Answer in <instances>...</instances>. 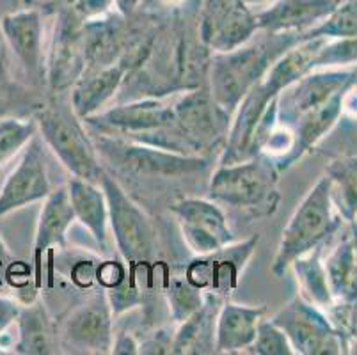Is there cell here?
I'll return each mask as SVG.
<instances>
[{
    "label": "cell",
    "instance_id": "cell-1",
    "mask_svg": "<svg viewBox=\"0 0 357 355\" xmlns=\"http://www.w3.org/2000/svg\"><path fill=\"white\" fill-rule=\"evenodd\" d=\"M212 52L201 43L197 27L165 22L139 29L121 57L128 75L119 94L125 100L165 98L206 86ZM118 94V96H119Z\"/></svg>",
    "mask_w": 357,
    "mask_h": 355
},
{
    "label": "cell",
    "instance_id": "cell-2",
    "mask_svg": "<svg viewBox=\"0 0 357 355\" xmlns=\"http://www.w3.org/2000/svg\"><path fill=\"white\" fill-rule=\"evenodd\" d=\"M298 41V32L274 34L258 31L242 47L224 54H212L206 87L213 100L233 116L243 96L265 77L268 68Z\"/></svg>",
    "mask_w": 357,
    "mask_h": 355
},
{
    "label": "cell",
    "instance_id": "cell-3",
    "mask_svg": "<svg viewBox=\"0 0 357 355\" xmlns=\"http://www.w3.org/2000/svg\"><path fill=\"white\" fill-rule=\"evenodd\" d=\"M84 125L89 132L194 155L189 142L176 128L173 103L165 102V98L149 96L119 102L84 119Z\"/></svg>",
    "mask_w": 357,
    "mask_h": 355
},
{
    "label": "cell",
    "instance_id": "cell-4",
    "mask_svg": "<svg viewBox=\"0 0 357 355\" xmlns=\"http://www.w3.org/2000/svg\"><path fill=\"white\" fill-rule=\"evenodd\" d=\"M278 165L265 153L248 160L217 165L210 178L208 197L222 208L243 211L251 217H267L278 210Z\"/></svg>",
    "mask_w": 357,
    "mask_h": 355
},
{
    "label": "cell",
    "instance_id": "cell-5",
    "mask_svg": "<svg viewBox=\"0 0 357 355\" xmlns=\"http://www.w3.org/2000/svg\"><path fill=\"white\" fill-rule=\"evenodd\" d=\"M38 133L45 146L73 178L100 185L105 167L84 121L75 114L70 100L52 96L36 112Z\"/></svg>",
    "mask_w": 357,
    "mask_h": 355
},
{
    "label": "cell",
    "instance_id": "cell-6",
    "mask_svg": "<svg viewBox=\"0 0 357 355\" xmlns=\"http://www.w3.org/2000/svg\"><path fill=\"white\" fill-rule=\"evenodd\" d=\"M340 224L342 217L334 208L331 178L324 174L307 190L284 226L271 272L275 278H283L295 259L313 250L314 247L324 246L331 234L336 233Z\"/></svg>",
    "mask_w": 357,
    "mask_h": 355
},
{
    "label": "cell",
    "instance_id": "cell-7",
    "mask_svg": "<svg viewBox=\"0 0 357 355\" xmlns=\"http://www.w3.org/2000/svg\"><path fill=\"white\" fill-rule=\"evenodd\" d=\"M100 187L105 192L109 227L118 254L130 269L139 273L157 258L158 236L155 224L107 169L100 180Z\"/></svg>",
    "mask_w": 357,
    "mask_h": 355
},
{
    "label": "cell",
    "instance_id": "cell-8",
    "mask_svg": "<svg viewBox=\"0 0 357 355\" xmlns=\"http://www.w3.org/2000/svg\"><path fill=\"white\" fill-rule=\"evenodd\" d=\"M102 162L116 171L146 178H181L203 172L208 167V158L201 155H183L155 146L126 141L121 137L89 132Z\"/></svg>",
    "mask_w": 357,
    "mask_h": 355
},
{
    "label": "cell",
    "instance_id": "cell-9",
    "mask_svg": "<svg viewBox=\"0 0 357 355\" xmlns=\"http://www.w3.org/2000/svg\"><path fill=\"white\" fill-rule=\"evenodd\" d=\"M301 355L349 354V336L340 331L324 309L295 295L271 318Z\"/></svg>",
    "mask_w": 357,
    "mask_h": 355
},
{
    "label": "cell",
    "instance_id": "cell-10",
    "mask_svg": "<svg viewBox=\"0 0 357 355\" xmlns=\"http://www.w3.org/2000/svg\"><path fill=\"white\" fill-rule=\"evenodd\" d=\"M86 70L84 22L70 6L55 9L47 41L45 87L52 96L70 93Z\"/></svg>",
    "mask_w": 357,
    "mask_h": 355
},
{
    "label": "cell",
    "instance_id": "cell-11",
    "mask_svg": "<svg viewBox=\"0 0 357 355\" xmlns=\"http://www.w3.org/2000/svg\"><path fill=\"white\" fill-rule=\"evenodd\" d=\"M173 110L176 128L194 155L206 156L219 144L224 146L233 116L213 100L208 87L181 93L173 102Z\"/></svg>",
    "mask_w": 357,
    "mask_h": 355
},
{
    "label": "cell",
    "instance_id": "cell-12",
    "mask_svg": "<svg viewBox=\"0 0 357 355\" xmlns=\"http://www.w3.org/2000/svg\"><path fill=\"white\" fill-rule=\"evenodd\" d=\"M59 341L63 354L103 355L112 352L114 312L102 288L68 312L59 327Z\"/></svg>",
    "mask_w": 357,
    "mask_h": 355
},
{
    "label": "cell",
    "instance_id": "cell-13",
    "mask_svg": "<svg viewBox=\"0 0 357 355\" xmlns=\"http://www.w3.org/2000/svg\"><path fill=\"white\" fill-rule=\"evenodd\" d=\"M201 43L212 54L242 47L256 36V9L242 0H204L196 22Z\"/></svg>",
    "mask_w": 357,
    "mask_h": 355
},
{
    "label": "cell",
    "instance_id": "cell-14",
    "mask_svg": "<svg viewBox=\"0 0 357 355\" xmlns=\"http://www.w3.org/2000/svg\"><path fill=\"white\" fill-rule=\"evenodd\" d=\"M258 236H249L242 242H231L208 254L194 256L183 266V275L201 292H208L228 299L238 288L243 270L248 269L258 247Z\"/></svg>",
    "mask_w": 357,
    "mask_h": 355
},
{
    "label": "cell",
    "instance_id": "cell-15",
    "mask_svg": "<svg viewBox=\"0 0 357 355\" xmlns=\"http://www.w3.org/2000/svg\"><path fill=\"white\" fill-rule=\"evenodd\" d=\"M47 16L40 8H22L0 18V32L6 47L31 77L32 84H43L47 70Z\"/></svg>",
    "mask_w": 357,
    "mask_h": 355
},
{
    "label": "cell",
    "instance_id": "cell-16",
    "mask_svg": "<svg viewBox=\"0 0 357 355\" xmlns=\"http://www.w3.org/2000/svg\"><path fill=\"white\" fill-rule=\"evenodd\" d=\"M185 243L196 256L235 242L228 215L215 201L185 197L171 206Z\"/></svg>",
    "mask_w": 357,
    "mask_h": 355
},
{
    "label": "cell",
    "instance_id": "cell-17",
    "mask_svg": "<svg viewBox=\"0 0 357 355\" xmlns=\"http://www.w3.org/2000/svg\"><path fill=\"white\" fill-rule=\"evenodd\" d=\"M54 187L48 178L43 139L34 135L0 188V219L29 204L45 201Z\"/></svg>",
    "mask_w": 357,
    "mask_h": 355
},
{
    "label": "cell",
    "instance_id": "cell-18",
    "mask_svg": "<svg viewBox=\"0 0 357 355\" xmlns=\"http://www.w3.org/2000/svg\"><path fill=\"white\" fill-rule=\"evenodd\" d=\"M357 66L352 68H326L313 70L298 78L278 96L279 123L290 126L295 119L310 110L324 105L342 89H347L354 82Z\"/></svg>",
    "mask_w": 357,
    "mask_h": 355
},
{
    "label": "cell",
    "instance_id": "cell-19",
    "mask_svg": "<svg viewBox=\"0 0 357 355\" xmlns=\"http://www.w3.org/2000/svg\"><path fill=\"white\" fill-rule=\"evenodd\" d=\"M75 222L73 208L68 195V187H57L52 190L47 199L43 201L38 222H36L34 247H32V258H34V289L40 292L43 286V265L45 254L52 247L66 249V233Z\"/></svg>",
    "mask_w": 357,
    "mask_h": 355
},
{
    "label": "cell",
    "instance_id": "cell-20",
    "mask_svg": "<svg viewBox=\"0 0 357 355\" xmlns=\"http://www.w3.org/2000/svg\"><path fill=\"white\" fill-rule=\"evenodd\" d=\"M135 34L137 29L132 27L130 18L118 11L84 22L86 68H103L121 61Z\"/></svg>",
    "mask_w": 357,
    "mask_h": 355
},
{
    "label": "cell",
    "instance_id": "cell-21",
    "mask_svg": "<svg viewBox=\"0 0 357 355\" xmlns=\"http://www.w3.org/2000/svg\"><path fill=\"white\" fill-rule=\"evenodd\" d=\"M128 75L121 61L103 68H86L70 89V103L80 119L102 112L118 98Z\"/></svg>",
    "mask_w": 357,
    "mask_h": 355
},
{
    "label": "cell",
    "instance_id": "cell-22",
    "mask_svg": "<svg viewBox=\"0 0 357 355\" xmlns=\"http://www.w3.org/2000/svg\"><path fill=\"white\" fill-rule=\"evenodd\" d=\"M342 0H274L256 11L258 29L263 32H303L327 18Z\"/></svg>",
    "mask_w": 357,
    "mask_h": 355
},
{
    "label": "cell",
    "instance_id": "cell-23",
    "mask_svg": "<svg viewBox=\"0 0 357 355\" xmlns=\"http://www.w3.org/2000/svg\"><path fill=\"white\" fill-rule=\"evenodd\" d=\"M16 340L13 354L20 355H55L63 354L59 341V325L50 317L47 305L40 299L22 304L20 315L15 322Z\"/></svg>",
    "mask_w": 357,
    "mask_h": 355
},
{
    "label": "cell",
    "instance_id": "cell-24",
    "mask_svg": "<svg viewBox=\"0 0 357 355\" xmlns=\"http://www.w3.org/2000/svg\"><path fill=\"white\" fill-rule=\"evenodd\" d=\"M226 301L215 293L204 292L201 308L192 312L187 320L178 324L176 332L173 334L171 354L174 355H199L215 354V324L217 315Z\"/></svg>",
    "mask_w": 357,
    "mask_h": 355
},
{
    "label": "cell",
    "instance_id": "cell-25",
    "mask_svg": "<svg viewBox=\"0 0 357 355\" xmlns=\"http://www.w3.org/2000/svg\"><path fill=\"white\" fill-rule=\"evenodd\" d=\"M265 308L243 305L224 301L217 315L215 354H243L256 338Z\"/></svg>",
    "mask_w": 357,
    "mask_h": 355
},
{
    "label": "cell",
    "instance_id": "cell-26",
    "mask_svg": "<svg viewBox=\"0 0 357 355\" xmlns=\"http://www.w3.org/2000/svg\"><path fill=\"white\" fill-rule=\"evenodd\" d=\"M343 93H345V89H342L340 93L334 94L333 98H329L324 105L310 110V112H306L304 116H301L291 123L290 128L294 130L295 144L281 172L294 167L304 155L313 151L322 142L324 137L329 135L331 130L337 125V121L343 116Z\"/></svg>",
    "mask_w": 357,
    "mask_h": 355
},
{
    "label": "cell",
    "instance_id": "cell-27",
    "mask_svg": "<svg viewBox=\"0 0 357 355\" xmlns=\"http://www.w3.org/2000/svg\"><path fill=\"white\" fill-rule=\"evenodd\" d=\"M66 187L75 220H79L89 231L100 249L107 250L110 227L109 206H107L103 188L96 183H91V181L80 180V178H71Z\"/></svg>",
    "mask_w": 357,
    "mask_h": 355
},
{
    "label": "cell",
    "instance_id": "cell-28",
    "mask_svg": "<svg viewBox=\"0 0 357 355\" xmlns=\"http://www.w3.org/2000/svg\"><path fill=\"white\" fill-rule=\"evenodd\" d=\"M45 102L34 87L15 78L8 52L0 48V121L8 117H34Z\"/></svg>",
    "mask_w": 357,
    "mask_h": 355
},
{
    "label": "cell",
    "instance_id": "cell-29",
    "mask_svg": "<svg viewBox=\"0 0 357 355\" xmlns=\"http://www.w3.org/2000/svg\"><path fill=\"white\" fill-rule=\"evenodd\" d=\"M324 246L314 247L313 250L295 259L290 269L294 270L295 278H297L298 295L317 305V308L329 312L336 304V301H334L329 281H327L326 265H324L322 258Z\"/></svg>",
    "mask_w": 357,
    "mask_h": 355
},
{
    "label": "cell",
    "instance_id": "cell-30",
    "mask_svg": "<svg viewBox=\"0 0 357 355\" xmlns=\"http://www.w3.org/2000/svg\"><path fill=\"white\" fill-rule=\"evenodd\" d=\"M331 178V195L337 215L357 226V156L336 158L326 167Z\"/></svg>",
    "mask_w": 357,
    "mask_h": 355
},
{
    "label": "cell",
    "instance_id": "cell-31",
    "mask_svg": "<svg viewBox=\"0 0 357 355\" xmlns=\"http://www.w3.org/2000/svg\"><path fill=\"white\" fill-rule=\"evenodd\" d=\"M318 38H357V0H342L324 22L301 34V41Z\"/></svg>",
    "mask_w": 357,
    "mask_h": 355
},
{
    "label": "cell",
    "instance_id": "cell-32",
    "mask_svg": "<svg viewBox=\"0 0 357 355\" xmlns=\"http://www.w3.org/2000/svg\"><path fill=\"white\" fill-rule=\"evenodd\" d=\"M203 299L204 292H201L192 282L187 281L183 273L167 279L165 301H167L169 315L176 325L187 320L192 312H196L203 304Z\"/></svg>",
    "mask_w": 357,
    "mask_h": 355
},
{
    "label": "cell",
    "instance_id": "cell-33",
    "mask_svg": "<svg viewBox=\"0 0 357 355\" xmlns=\"http://www.w3.org/2000/svg\"><path fill=\"white\" fill-rule=\"evenodd\" d=\"M34 135H38L36 117L2 119L0 121V167H4L18 153L24 151Z\"/></svg>",
    "mask_w": 357,
    "mask_h": 355
},
{
    "label": "cell",
    "instance_id": "cell-34",
    "mask_svg": "<svg viewBox=\"0 0 357 355\" xmlns=\"http://www.w3.org/2000/svg\"><path fill=\"white\" fill-rule=\"evenodd\" d=\"M357 66V38L326 39L313 61V70Z\"/></svg>",
    "mask_w": 357,
    "mask_h": 355
},
{
    "label": "cell",
    "instance_id": "cell-35",
    "mask_svg": "<svg viewBox=\"0 0 357 355\" xmlns=\"http://www.w3.org/2000/svg\"><path fill=\"white\" fill-rule=\"evenodd\" d=\"M243 354L251 355H295L290 340L271 318H261L256 328V338Z\"/></svg>",
    "mask_w": 357,
    "mask_h": 355
},
{
    "label": "cell",
    "instance_id": "cell-36",
    "mask_svg": "<svg viewBox=\"0 0 357 355\" xmlns=\"http://www.w3.org/2000/svg\"><path fill=\"white\" fill-rule=\"evenodd\" d=\"M70 8L82 22H91L116 11V0H73Z\"/></svg>",
    "mask_w": 357,
    "mask_h": 355
},
{
    "label": "cell",
    "instance_id": "cell-37",
    "mask_svg": "<svg viewBox=\"0 0 357 355\" xmlns=\"http://www.w3.org/2000/svg\"><path fill=\"white\" fill-rule=\"evenodd\" d=\"M96 269H98V263L91 262V259H79L71 266L70 279L79 288L87 289L96 282Z\"/></svg>",
    "mask_w": 357,
    "mask_h": 355
},
{
    "label": "cell",
    "instance_id": "cell-38",
    "mask_svg": "<svg viewBox=\"0 0 357 355\" xmlns=\"http://www.w3.org/2000/svg\"><path fill=\"white\" fill-rule=\"evenodd\" d=\"M22 304L15 299L2 297L0 295V340L6 336V332L15 325L16 318L20 315Z\"/></svg>",
    "mask_w": 357,
    "mask_h": 355
},
{
    "label": "cell",
    "instance_id": "cell-39",
    "mask_svg": "<svg viewBox=\"0 0 357 355\" xmlns=\"http://www.w3.org/2000/svg\"><path fill=\"white\" fill-rule=\"evenodd\" d=\"M173 336L165 334L164 331H157L155 334L141 343V354H171Z\"/></svg>",
    "mask_w": 357,
    "mask_h": 355
},
{
    "label": "cell",
    "instance_id": "cell-40",
    "mask_svg": "<svg viewBox=\"0 0 357 355\" xmlns=\"http://www.w3.org/2000/svg\"><path fill=\"white\" fill-rule=\"evenodd\" d=\"M110 354H141V341L128 331L118 332V334L114 332Z\"/></svg>",
    "mask_w": 357,
    "mask_h": 355
},
{
    "label": "cell",
    "instance_id": "cell-41",
    "mask_svg": "<svg viewBox=\"0 0 357 355\" xmlns=\"http://www.w3.org/2000/svg\"><path fill=\"white\" fill-rule=\"evenodd\" d=\"M31 281V269L24 262H13L8 270V285L13 288H24Z\"/></svg>",
    "mask_w": 357,
    "mask_h": 355
},
{
    "label": "cell",
    "instance_id": "cell-42",
    "mask_svg": "<svg viewBox=\"0 0 357 355\" xmlns=\"http://www.w3.org/2000/svg\"><path fill=\"white\" fill-rule=\"evenodd\" d=\"M343 116H349L352 119H357V87L354 82L343 93Z\"/></svg>",
    "mask_w": 357,
    "mask_h": 355
},
{
    "label": "cell",
    "instance_id": "cell-43",
    "mask_svg": "<svg viewBox=\"0 0 357 355\" xmlns=\"http://www.w3.org/2000/svg\"><path fill=\"white\" fill-rule=\"evenodd\" d=\"M13 262H15V256H13L9 247L6 246L2 236H0V288L8 282V270Z\"/></svg>",
    "mask_w": 357,
    "mask_h": 355
},
{
    "label": "cell",
    "instance_id": "cell-44",
    "mask_svg": "<svg viewBox=\"0 0 357 355\" xmlns=\"http://www.w3.org/2000/svg\"><path fill=\"white\" fill-rule=\"evenodd\" d=\"M142 4H144V0H116V11L121 13L125 18H134Z\"/></svg>",
    "mask_w": 357,
    "mask_h": 355
},
{
    "label": "cell",
    "instance_id": "cell-45",
    "mask_svg": "<svg viewBox=\"0 0 357 355\" xmlns=\"http://www.w3.org/2000/svg\"><path fill=\"white\" fill-rule=\"evenodd\" d=\"M155 2H157L160 8L173 9V11H180V9H183L185 6H187V2H189V0H155Z\"/></svg>",
    "mask_w": 357,
    "mask_h": 355
},
{
    "label": "cell",
    "instance_id": "cell-46",
    "mask_svg": "<svg viewBox=\"0 0 357 355\" xmlns=\"http://www.w3.org/2000/svg\"><path fill=\"white\" fill-rule=\"evenodd\" d=\"M242 2H245V4L249 6V8H265V6H268L271 2H274V0H242Z\"/></svg>",
    "mask_w": 357,
    "mask_h": 355
},
{
    "label": "cell",
    "instance_id": "cell-47",
    "mask_svg": "<svg viewBox=\"0 0 357 355\" xmlns=\"http://www.w3.org/2000/svg\"><path fill=\"white\" fill-rule=\"evenodd\" d=\"M354 86L357 87V75H356V78H354Z\"/></svg>",
    "mask_w": 357,
    "mask_h": 355
}]
</instances>
